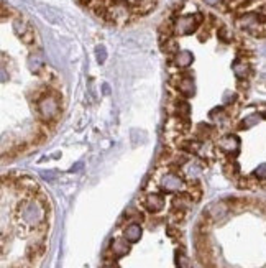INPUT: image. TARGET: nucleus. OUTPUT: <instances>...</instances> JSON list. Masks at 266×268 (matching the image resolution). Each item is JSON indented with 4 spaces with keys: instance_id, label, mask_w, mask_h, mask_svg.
<instances>
[{
    "instance_id": "nucleus-1",
    "label": "nucleus",
    "mask_w": 266,
    "mask_h": 268,
    "mask_svg": "<svg viewBox=\"0 0 266 268\" xmlns=\"http://www.w3.org/2000/svg\"><path fill=\"white\" fill-rule=\"evenodd\" d=\"M20 217L26 226H38L44 219V209L36 201H30V203H25L20 207Z\"/></svg>"
},
{
    "instance_id": "nucleus-2",
    "label": "nucleus",
    "mask_w": 266,
    "mask_h": 268,
    "mask_svg": "<svg viewBox=\"0 0 266 268\" xmlns=\"http://www.w3.org/2000/svg\"><path fill=\"white\" fill-rule=\"evenodd\" d=\"M59 112V104L51 95H44L43 99L38 101V114L43 120H53L58 117Z\"/></svg>"
},
{
    "instance_id": "nucleus-3",
    "label": "nucleus",
    "mask_w": 266,
    "mask_h": 268,
    "mask_svg": "<svg viewBox=\"0 0 266 268\" xmlns=\"http://www.w3.org/2000/svg\"><path fill=\"white\" fill-rule=\"evenodd\" d=\"M161 188L166 192H176L182 188V180L174 173H168L165 178L161 180Z\"/></svg>"
},
{
    "instance_id": "nucleus-4",
    "label": "nucleus",
    "mask_w": 266,
    "mask_h": 268,
    "mask_svg": "<svg viewBox=\"0 0 266 268\" xmlns=\"http://www.w3.org/2000/svg\"><path fill=\"white\" fill-rule=\"evenodd\" d=\"M219 148L227 155L236 153L238 152V148H240V140L236 138L235 135H227L219 141Z\"/></svg>"
},
{
    "instance_id": "nucleus-5",
    "label": "nucleus",
    "mask_w": 266,
    "mask_h": 268,
    "mask_svg": "<svg viewBox=\"0 0 266 268\" xmlns=\"http://www.w3.org/2000/svg\"><path fill=\"white\" fill-rule=\"evenodd\" d=\"M145 207L150 212H158L165 207V198L159 194H150L145 199Z\"/></svg>"
},
{
    "instance_id": "nucleus-6",
    "label": "nucleus",
    "mask_w": 266,
    "mask_h": 268,
    "mask_svg": "<svg viewBox=\"0 0 266 268\" xmlns=\"http://www.w3.org/2000/svg\"><path fill=\"white\" fill-rule=\"evenodd\" d=\"M177 91H179L184 98H191V95H194L196 89H194V81H192L189 76H184L179 79V83H177Z\"/></svg>"
},
{
    "instance_id": "nucleus-7",
    "label": "nucleus",
    "mask_w": 266,
    "mask_h": 268,
    "mask_svg": "<svg viewBox=\"0 0 266 268\" xmlns=\"http://www.w3.org/2000/svg\"><path fill=\"white\" fill-rule=\"evenodd\" d=\"M228 214V206L225 203H216L209 207V217L212 221H220Z\"/></svg>"
},
{
    "instance_id": "nucleus-8",
    "label": "nucleus",
    "mask_w": 266,
    "mask_h": 268,
    "mask_svg": "<svg viewBox=\"0 0 266 268\" xmlns=\"http://www.w3.org/2000/svg\"><path fill=\"white\" fill-rule=\"evenodd\" d=\"M128 250H130V247H128V240L125 239H115L114 242H112V254L117 257V258H120V257H123V255H127L128 254Z\"/></svg>"
},
{
    "instance_id": "nucleus-9",
    "label": "nucleus",
    "mask_w": 266,
    "mask_h": 268,
    "mask_svg": "<svg viewBox=\"0 0 266 268\" xmlns=\"http://www.w3.org/2000/svg\"><path fill=\"white\" fill-rule=\"evenodd\" d=\"M174 63L176 66H179V68H188V66L194 61V56H192L191 51H179L177 50V53H174Z\"/></svg>"
},
{
    "instance_id": "nucleus-10",
    "label": "nucleus",
    "mask_w": 266,
    "mask_h": 268,
    "mask_svg": "<svg viewBox=\"0 0 266 268\" xmlns=\"http://www.w3.org/2000/svg\"><path fill=\"white\" fill-rule=\"evenodd\" d=\"M123 237L127 239L130 243L133 242H138L140 240V237H142V227H140L138 224H130L125 227L123 230Z\"/></svg>"
},
{
    "instance_id": "nucleus-11",
    "label": "nucleus",
    "mask_w": 266,
    "mask_h": 268,
    "mask_svg": "<svg viewBox=\"0 0 266 268\" xmlns=\"http://www.w3.org/2000/svg\"><path fill=\"white\" fill-rule=\"evenodd\" d=\"M232 69L236 74V78H247L250 72V66L247 61H242V59H236V61L232 64Z\"/></svg>"
},
{
    "instance_id": "nucleus-12",
    "label": "nucleus",
    "mask_w": 266,
    "mask_h": 268,
    "mask_svg": "<svg viewBox=\"0 0 266 268\" xmlns=\"http://www.w3.org/2000/svg\"><path fill=\"white\" fill-rule=\"evenodd\" d=\"M176 263H177V268H191V262L189 258L182 254V252H177L176 255Z\"/></svg>"
},
{
    "instance_id": "nucleus-13",
    "label": "nucleus",
    "mask_w": 266,
    "mask_h": 268,
    "mask_svg": "<svg viewBox=\"0 0 266 268\" xmlns=\"http://www.w3.org/2000/svg\"><path fill=\"white\" fill-rule=\"evenodd\" d=\"M177 112H179L182 117H189V114H191V107H189V104L188 102H182V101H179L177 102Z\"/></svg>"
},
{
    "instance_id": "nucleus-14",
    "label": "nucleus",
    "mask_w": 266,
    "mask_h": 268,
    "mask_svg": "<svg viewBox=\"0 0 266 268\" xmlns=\"http://www.w3.org/2000/svg\"><path fill=\"white\" fill-rule=\"evenodd\" d=\"M258 122H260V115H250V117H247L245 120L242 122V127L243 129H245V127H251V125H255Z\"/></svg>"
},
{
    "instance_id": "nucleus-15",
    "label": "nucleus",
    "mask_w": 266,
    "mask_h": 268,
    "mask_svg": "<svg viewBox=\"0 0 266 268\" xmlns=\"http://www.w3.org/2000/svg\"><path fill=\"white\" fill-rule=\"evenodd\" d=\"M255 176L260 178V180H266V163L264 165H260L255 169Z\"/></svg>"
},
{
    "instance_id": "nucleus-16",
    "label": "nucleus",
    "mask_w": 266,
    "mask_h": 268,
    "mask_svg": "<svg viewBox=\"0 0 266 268\" xmlns=\"http://www.w3.org/2000/svg\"><path fill=\"white\" fill-rule=\"evenodd\" d=\"M95 55H97V61L103 63V61H105V58H107V51H105V48H103V46H99L97 51H95Z\"/></svg>"
},
{
    "instance_id": "nucleus-17",
    "label": "nucleus",
    "mask_w": 266,
    "mask_h": 268,
    "mask_svg": "<svg viewBox=\"0 0 266 268\" xmlns=\"http://www.w3.org/2000/svg\"><path fill=\"white\" fill-rule=\"evenodd\" d=\"M41 176L46 181H53L55 178H56V173H53V171H41Z\"/></svg>"
},
{
    "instance_id": "nucleus-18",
    "label": "nucleus",
    "mask_w": 266,
    "mask_h": 268,
    "mask_svg": "<svg viewBox=\"0 0 266 268\" xmlns=\"http://www.w3.org/2000/svg\"><path fill=\"white\" fill-rule=\"evenodd\" d=\"M81 168H83V163H77V165H76V166H72V168H71V171H72V173H74V171H79Z\"/></svg>"
},
{
    "instance_id": "nucleus-19",
    "label": "nucleus",
    "mask_w": 266,
    "mask_h": 268,
    "mask_svg": "<svg viewBox=\"0 0 266 268\" xmlns=\"http://www.w3.org/2000/svg\"><path fill=\"white\" fill-rule=\"evenodd\" d=\"M102 87H103V92H105V94H109V92H110V89H109V84H103Z\"/></svg>"
},
{
    "instance_id": "nucleus-20",
    "label": "nucleus",
    "mask_w": 266,
    "mask_h": 268,
    "mask_svg": "<svg viewBox=\"0 0 266 268\" xmlns=\"http://www.w3.org/2000/svg\"><path fill=\"white\" fill-rule=\"evenodd\" d=\"M102 268H118L117 265H105V266H102Z\"/></svg>"
}]
</instances>
